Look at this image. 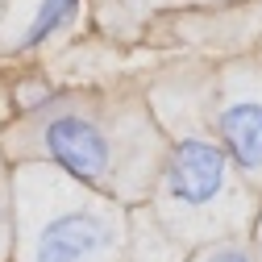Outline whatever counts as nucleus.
Returning a JSON list of instances; mask_svg holds the SVG:
<instances>
[{"instance_id":"nucleus-1","label":"nucleus","mask_w":262,"mask_h":262,"mask_svg":"<svg viewBox=\"0 0 262 262\" xmlns=\"http://www.w3.org/2000/svg\"><path fill=\"white\" fill-rule=\"evenodd\" d=\"M162 150L167 138L142 92L46 96L0 142L9 162H46L125 208L150 200Z\"/></svg>"},{"instance_id":"nucleus-9","label":"nucleus","mask_w":262,"mask_h":262,"mask_svg":"<svg viewBox=\"0 0 262 262\" xmlns=\"http://www.w3.org/2000/svg\"><path fill=\"white\" fill-rule=\"evenodd\" d=\"M250 242H254V250L262 258V200H258V212H254V225H250Z\"/></svg>"},{"instance_id":"nucleus-10","label":"nucleus","mask_w":262,"mask_h":262,"mask_svg":"<svg viewBox=\"0 0 262 262\" xmlns=\"http://www.w3.org/2000/svg\"><path fill=\"white\" fill-rule=\"evenodd\" d=\"M191 5H200V9H225V5H242V0H191Z\"/></svg>"},{"instance_id":"nucleus-4","label":"nucleus","mask_w":262,"mask_h":262,"mask_svg":"<svg viewBox=\"0 0 262 262\" xmlns=\"http://www.w3.org/2000/svg\"><path fill=\"white\" fill-rule=\"evenodd\" d=\"M204 121L233 171L262 200V62L233 58L208 71Z\"/></svg>"},{"instance_id":"nucleus-3","label":"nucleus","mask_w":262,"mask_h":262,"mask_svg":"<svg viewBox=\"0 0 262 262\" xmlns=\"http://www.w3.org/2000/svg\"><path fill=\"white\" fill-rule=\"evenodd\" d=\"M134 212L46 162H13V262H129Z\"/></svg>"},{"instance_id":"nucleus-5","label":"nucleus","mask_w":262,"mask_h":262,"mask_svg":"<svg viewBox=\"0 0 262 262\" xmlns=\"http://www.w3.org/2000/svg\"><path fill=\"white\" fill-rule=\"evenodd\" d=\"M83 5L88 0H38L34 13H29L25 29L17 34V46L21 54H34V50H46L62 38H71L79 21H83Z\"/></svg>"},{"instance_id":"nucleus-2","label":"nucleus","mask_w":262,"mask_h":262,"mask_svg":"<svg viewBox=\"0 0 262 262\" xmlns=\"http://www.w3.org/2000/svg\"><path fill=\"white\" fill-rule=\"evenodd\" d=\"M204 96L208 67L200 62L167 71L146 92V104L167 138V150H162L150 200L142 208L183 250L250 233L258 212V195L233 171V162L225 158L204 121Z\"/></svg>"},{"instance_id":"nucleus-6","label":"nucleus","mask_w":262,"mask_h":262,"mask_svg":"<svg viewBox=\"0 0 262 262\" xmlns=\"http://www.w3.org/2000/svg\"><path fill=\"white\" fill-rule=\"evenodd\" d=\"M183 262H262L250 233H233V237H216L204 246H191L183 254Z\"/></svg>"},{"instance_id":"nucleus-8","label":"nucleus","mask_w":262,"mask_h":262,"mask_svg":"<svg viewBox=\"0 0 262 262\" xmlns=\"http://www.w3.org/2000/svg\"><path fill=\"white\" fill-rule=\"evenodd\" d=\"M162 5H171V0H100V13L113 25H129V21H146Z\"/></svg>"},{"instance_id":"nucleus-7","label":"nucleus","mask_w":262,"mask_h":262,"mask_svg":"<svg viewBox=\"0 0 262 262\" xmlns=\"http://www.w3.org/2000/svg\"><path fill=\"white\" fill-rule=\"evenodd\" d=\"M0 262H13V162L0 154Z\"/></svg>"}]
</instances>
